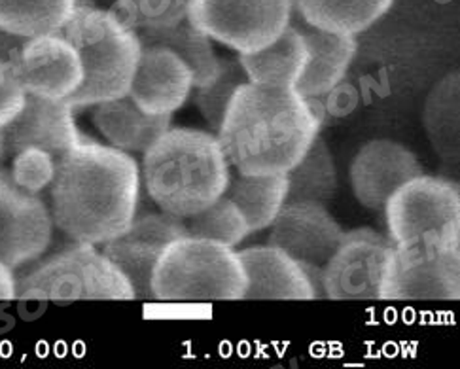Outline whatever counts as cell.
<instances>
[{"mask_svg":"<svg viewBox=\"0 0 460 369\" xmlns=\"http://www.w3.org/2000/svg\"><path fill=\"white\" fill-rule=\"evenodd\" d=\"M140 167L128 152L84 138L63 154L49 182L53 225L80 242L104 244L137 216Z\"/></svg>","mask_w":460,"mask_h":369,"instance_id":"obj_1","label":"cell"},{"mask_svg":"<svg viewBox=\"0 0 460 369\" xmlns=\"http://www.w3.org/2000/svg\"><path fill=\"white\" fill-rule=\"evenodd\" d=\"M321 131V116L294 87L241 83L229 101L218 143L243 174H282L302 160Z\"/></svg>","mask_w":460,"mask_h":369,"instance_id":"obj_2","label":"cell"},{"mask_svg":"<svg viewBox=\"0 0 460 369\" xmlns=\"http://www.w3.org/2000/svg\"><path fill=\"white\" fill-rule=\"evenodd\" d=\"M229 162L215 133L169 127L145 150L140 182L165 215L188 218L224 196Z\"/></svg>","mask_w":460,"mask_h":369,"instance_id":"obj_3","label":"cell"},{"mask_svg":"<svg viewBox=\"0 0 460 369\" xmlns=\"http://www.w3.org/2000/svg\"><path fill=\"white\" fill-rule=\"evenodd\" d=\"M82 61L84 80L66 99L73 109L95 107L129 93L140 57V40L116 12L78 8L61 29Z\"/></svg>","mask_w":460,"mask_h":369,"instance_id":"obj_4","label":"cell"},{"mask_svg":"<svg viewBox=\"0 0 460 369\" xmlns=\"http://www.w3.org/2000/svg\"><path fill=\"white\" fill-rule=\"evenodd\" d=\"M150 288L152 300L165 303L237 302L246 290V273L234 249L184 235L159 254Z\"/></svg>","mask_w":460,"mask_h":369,"instance_id":"obj_5","label":"cell"},{"mask_svg":"<svg viewBox=\"0 0 460 369\" xmlns=\"http://www.w3.org/2000/svg\"><path fill=\"white\" fill-rule=\"evenodd\" d=\"M15 297L70 303L82 300H135L128 277L97 250V244L80 242L40 261L15 278Z\"/></svg>","mask_w":460,"mask_h":369,"instance_id":"obj_6","label":"cell"},{"mask_svg":"<svg viewBox=\"0 0 460 369\" xmlns=\"http://www.w3.org/2000/svg\"><path fill=\"white\" fill-rule=\"evenodd\" d=\"M393 246H460V191L453 180L419 174L383 206Z\"/></svg>","mask_w":460,"mask_h":369,"instance_id":"obj_7","label":"cell"},{"mask_svg":"<svg viewBox=\"0 0 460 369\" xmlns=\"http://www.w3.org/2000/svg\"><path fill=\"white\" fill-rule=\"evenodd\" d=\"M294 0H190L188 22L237 54L271 44L290 25Z\"/></svg>","mask_w":460,"mask_h":369,"instance_id":"obj_8","label":"cell"},{"mask_svg":"<svg viewBox=\"0 0 460 369\" xmlns=\"http://www.w3.org/2000/svg\"><path fill=\"white\" fill-rule=\"evenodd\" d=\"M460 246H393L381 280V302H456Z\"/></svg>","mask_w":460,"mask_h":369,"instance_id":"obj_9","label":"cell"},{"mask_svg":"<svg viewBox=\"0 0 460 369\" xmlns=\"http://www.w3.org/2000/svg\"><path fill=\"white\" fill-rule=\"evenodd\" d=\"M393 242L369 227L343 233L323 268V294L335 302L379 300L381 280Z\"/></svg>","mask_w":460,"mask_h":369,"instance_id":"obj_10","label":"cell"},{"mask_svg":"<svg viewBox=\"0 0 460 369\" xmlns=\"http://www.w3.org/2000/svg\"><path fill=\"white\" fill-rule=\"evenodd\" d=\"M49 206L0 167V261L20 269L37 261L53 237Z\"/></svg>","mask_w":460,"mask_h":369,"instance_id":"obj_11","label":"cell"},{"mask_svg":"<svg viewBox=\"0 0 460 369\" xmlns=\"http://www.w3.org/2000/svg\"><path fill=\"white\" fill-rule=\"evenodd\" d=\"M10 63L25 93L42 99L66 101L84 80L78 51L61 32L27 39Z\"/></svg>","mask_w":460,"mask_h":369,"instance_id":"obj_12","label":"cell"},{"mask_svg":"<svg viewBox=\"0 0 460 369\" xmlns=\"http://www.w3.org/2000/svg\"><path fill=\"white\" fill-rule=\"evenodd\" d=\"M186 235L184 222L165 213L135 216L121 235L102 244V252L128 277L135 300H152V271L165 246Z\"/></svg>","mask_w":460,"mask_h":369,"instance_id":"obj_13","label":"cell"},{"mask_svg":"<svg viewBox=\"0 0 460 369\" xmlns=\"http://www.w3.org/2000/svg\"><path fill=\"white\" fill-rule=\"evenodd\" d=\"M270 227L271 246L287 252L304 268L321 269L345 233L326 205L311 201H287Z\"/></svg>","mask_w":460,"mask_h":369,"instance_id":"obj_14","label":"cell"},{"mask_svg":"<svg viewBox=\"0 0 460 369\" xmlns=\"http://www.w3.org/2000/svg\"><path fill=\"white\" fill-rule=\"evenodd\" d=\"M3 135L8 154L39 150L48 154L53 162L85 138L75 123V109L66 101H51L29 93L20 114L3 127Z\"/></svg>","mask_w":460,"mask_h":369,"instance_id":"obj_15","label":"cell"},{"mask_svg":"<svg viewBox=\"0 0 460 369\" xmlns=\"http://www.w3.org/2000/svg\"><path fill=\"white\" fill-rule=\"evenodd\" d=\"M419 174L422 167L408 146L377 138L357 152L350 163V186L362 206L383 210L393 193Z\"/></svg>","mask_w":460,"mask_h":369,"instance_id":"obj_16","label":"cell"},{"mask_svg":"<svg viewBox=\"0 0 460 369\" xmlns=\"http://www.w3.org/2000/svg\"><path fill=\"white\" fill-rule=\"evenodd\" d=\"M193 78L188 65L174 51L157 44H140V57L129 97L140 110L172 116L190 97Z\"/></svg>","mask_w":460,"mask_h":369,"instance_id":"obj_17","label":"cell"},{"mask_svg":"<svg viewBox=\"0 0 460 369\" xmlns=\"http://www.w3.org/2000/svg\"><path fill=\"white\" fill-rule=\"evenodd\" d=\"M290 23L302 34L307 48L304 75L294 85V90L305 99L330 93L345 78L357 56V39L352 34H335L311 27L296 10L292 12Z\"/></svg>","mask_w":460,"mask_h":369,"instance_id":"obj_18","label":"cell"},{"mask_svg":"<svg viewBox=\"0 0 460 369\" xmlns=\"http://www.w3.org/2000/svg\"><path fill=\"white\" fill-rule=\"evenodd\" d=\"M237 256L246 273L243 300H316L302 263L277 246H251Z\"/></svg>","mask_w":460,"mask_h":369,"instance_id":"obj_19","label":"cell"},{"mask_svg":"<svg viewBox=\"0 0 460 369\" xmlns=\"http://www.w3.org/2000/svg\"><path fill=\"white\" fill-rule=\"evenodd\" d=\"M93 123L111 146L128 154H145L154 140L171 127V116L146 114L129 95H123L95 104Z\"/></svg>","mask_w":460,"mask_h":369,"instance_id":"obj_20","label":"cell"},{"mask_svg":"<svg viewBox=\"0 0 460 369\" xmlns=\"http://www.w3.org/2000/svg\"><path fill=\"white\" fill-rule=\"evenodd\" d=\"M246 80L271 87H294L307 63L304 37L290 23L279 37L252 54H239Z\"/></svg>","mask_w":460,"mask_h":369,"instance_id":"obj_21","label":"cell"},{"mask_svg":"<svg viewBox=\"0 0 460 369\" xmlns=\"http://www.w3.org/2000/svg\"><path fill=\"white\" fill-rule=\"evenodd\" d=\"M422 127L446 165H458L460 155V76L458 70L441 76L422 107Z\"/></svg>","mask_w":460,"mask_h":369,"instance_id":"obj_22","label":"cell"},{"mask_svg":"<svg viewBox=\"0 0 460 369\" xmlns=\"http://www.w3.org/2000/svg\"><path fill=\"white\" fill-rule=\"evenodd\" d=\"M224 196L232 201L246 220L249 232L270 227L288 198L287 174H229Z\"/></svg>","mask_w":460,"mask_h":369,"instance_id":"obj_23","label":"cell"},{"mask_svg":"<svg viewBox=\"0 0 460 369\" xmlns=\"http://www.w3.org/2000/svg\"><path fill=\"white\" fill-rule=\"evenodd\" d=\"M393 3L394 0H294V10L311 27L357 37L381 20Z\"/></svg>","mask_w":460,"mask_h":369,"instance_id":"obj_24","label":"cell"},{"mask_svg":"<svg viewBox=\"0 0 460 369\" xmlns=\"http://www.w3.org/2000/svg\"><path fill=\"white\" fill-rule=\"evenodd\" d=\"M140 44H157L174 51L190 68L193 87H203L217 78L220 59L205 32L193 27L188 20L162 31H140Z\"/></svg>","mask_w":460,"mask_h":369,"instance_id":"obj_25","label":"cell"},{"mask_svg":"<svg viewBox=\"0 0 460 369\" xmlns=\"http://www.w3.org/2000/svg\"><path fill=\"white\" fill-rule=\"evenodd\" d=\"M287 201H311L326 205L338 191V169L332 150L321 136L313 140L302 160L287 172Z\"/></svg>","mask_w":460,"mask_h":369,"instance_id":"obj_26","label":"cell"},{"mask_svg":"<svg viewBox=\"0 0 460 369\" xmlns=\"http://www.w3.org/2000/svg\"><path fill=\"white\" fill-rule=\"evenodd\" d=\"M75 10V0H0V27L22 39L61 32Z\"/></svg>","mask_w":460,"mask_h":369,"instance_id":"obj_27","label":"cell"},{"mask_svg":"<svg viewBox=\"0 0 460 369\" xmlns=\"http://www.w3.org/2000/svg\"><path fill=\"white\" fill-rule=\"evenodd\" d=\"M182 222L186 227V235L215 241L229 246V249H235L251 233L241 210L226 196L218 198L215 203L199 210V213L182 218Z\"/></svg>","mask_w":460,"mask_h":369,"instance_id":"obj_28","label":"cell"},{"mask_svg":"<svg viewBox=\"0 0 460 369\" xmlns=\"http://www.w3.org/2000/svg\"><path fill=\"white\" fill-rule=\"evenodd\" d=\"M244 82L249 80H246L239 59H220L217 78L203 87H196L193 102L198 104L201 116L208 123L210 133H218L229 101H232L237 87Z\"/></svg>","mask_w":460,"mask_h":369,"instance_id":"obj_29","label":"cell"},{"mask_svg":"<svg viewBox=\"0 0 460 369\" xmlns=\"http://www.w3.org/2000/svg\"><path fill=\"white\" fill-rule=\"evenodd\" d=\"M190 0H116L114 12L137 32L162 31L188 20Z\"/></svg>","mask_w":460,"mask_h":369,"instance_id":"obj_30","label":"cell"},{"mask_svg":"<svg viewBox=\"0 0 460 369\" xmlns=\"http://www.w3.org/2000/svg\"><path fill=\"white\" fill-rule=\"evenodd\" d=\"M13 157V171L10 172L17 184L29 191L39 193V189L51 182L56 162H53L48 154L39 150H25L15 154Z\"/></svg>","mask_w":460,"mask_h":369,"instance_id":"obj_31","label":"cell"},{"mask_svg":"<svg viewBox=\"0 0 460 369\" xmlns=\"http://www.w3.org/2000/svg\"><path fill=\"white\" fill-rule=\"evenodd\" d=\"M25 90L15 78L12 63L0 59V129L20 114L25 104Z\"/></svg>","mask_w":460,"mask_h":369,"instance_id":"obj_32","label":"cell"},{"mask_svg":"<svg viewBox=\"0 0 460 369\" xmlns=\"http://www.w3.org/2000/svg\"><path fill=\"white\" fill-rule=\"evenodd\" d=\"M25 40L27 39L17 37V34H12L0 27V59L10 61L17 54V51H20V48L23 46Z\"/></svg>","mask_w":460,"mask_h":369,"instance_id":"obj_33","label":"cell"},{"mask_svg":"<svg viewBox=\"0 0 460 369\" xmlns=\"http://www.w3.org/2000/svg\"><path fill=\"white\" fill-rule=\"evenodd\" d=\"M15 300V275L13 269L0 261V302Z\"/></svg>","mask_w":460,"mask_h":369,"instance_id":"obj_34","label":"cell"},{"mask_svg":"<svg viewBox=\"0 0 460 369\" xmlns=\"http://www.w3.org/2000/svg\"><path fill=\"white\" fill-rule=\"evenodd\" d=\"M6 155H8V152H6L4 135H3V129H0V167H3V163H4V160H6Z\"/></svg>","mask_w":460,"mask_h":369,"instance_id":"obj_35","label":"cell"},{"mask_svg":"<svg viewBox=\"0 0 460 369\" xmlns=\"http://www.w3.org/2000/svg\"><path fill=\"white\" fill-rule=\"evenodd\" d=\"M76 3V10L78 8H93L95 6V0H75Z\"/></svg>","mask_w":460,"mask_h":369,"instance_id":"obj_36","label":"cell"}]
</instances>
